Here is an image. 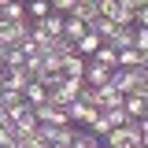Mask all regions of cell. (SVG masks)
<instances>
[{"label":"cell","instance_id":"14","mask_svg":"<svg viewBox=\"0 0 148 148\" xmlns=\"http://www.w3.org/2000/svg\"><path fill=\"white\" fill-rule=\"evenodd\" d=\"M71 148H100V137H92L89 130H78V126H74V137H71Z\"/></svg>","mask_w":148,"mask_h":148},{"label":"cell","instance_id":"16","mask_svg":"<svg viewBox=\"0 0 148 148\" xmlns=\"http://www.w3.org/2000/svg\"><path fill=\"white\" fill-rule=\"evenodd\" d=\"M48 11H52V8H48V0H26V15H30V22L45 18Z\"/></svg>","mask_w":148,"mask_h":148},{"label":"cell","instance_id":"6","mask_svg":"<svg viewBox=\"0 0 148 148\" xmlns=\"http://www.w3.org/2000/svg\"><path fill=\"white\" fill-rule=\"evenodd\" d=\"M22 100H26L30 108H37V104H48V89H45L41 82H34V78H30V82H26V89H22Z\"/></svg>","mask_w":148,"mask_h":148},{"label":"cell","instance_id":"20","mask_svg":"<svg viewBox=\"0 0 148 148\" xmlns=\"http://www.w3.org/2000/svg\"><path fill=\"white\" fill-rule=\"evenodd\" d=\"M133 26H148V4L133 8Z\"/></svg>","mask_w":148,"mask_h":148},{"label":"cell","instance_id":"2","mask_svg":"<svg viewBox=\"0 0 148 148\" xmlns=\"http://www.w3.org/2000/svg\"><path fill=\"white\" fill-rule=\"evenodd\" d=\"M26 82H30L26 67H8V71H4V92H22Z\"/></svg>","mask_w":148,"mask_h":148},{"label":"cell","instance_id":"11","mask_svg":"<svg viewBox=\"0 0 148 148\" xmlns=\"http://www.w3.org/2000/svg\"><path fill=\"white\" fill-rule=\"evenodd\" d=\"M63 78H85V59L82 56H63Z\"/></svg>","mask_w":148,"mask_h":148},{"label":"cell","instance_id":"15","mask_svg":"<svg viewBox=\"0 0 148 148\" xmlns=\"http://www.w3.org/2000/svg\"><path fill=\"white\" fill-rule=\"evenodd\" d=\"M100 115H104V122H108L111 130H119V126H126V122H130V115H126L122 108H108V111H100Z\"/></svg>","mask_w":148,"mask_h":148},{"label":"cell","instance_id":"17","mask_svg":"<svg viewBox=\"0 0 148 148\" xmlns=\"http://www.w3.org/2000/svg\"><path fill=\"white\" fill-rule=\"evenodd\" d=\"M48 52H56V56H71V52H74V45H71L63 34H59V37H52V41H48Z\"/></svg>","mask_w":148,"mask_h":148},{"label":"cell","instance_id":"4","mask_svg":"<svg viewBox=\"0 0 148 148\" xmlns=\"http://www.w3.org/2000/svg\"><path fill=\"white\" fill-rule=\"evenodd\" d=\"M74 18H82L85 26H89L92 18H100V0H74Z\"/></svg>","mask_w":148,"mask_h":148},{"label":"cell","instance_id":"21","mask_svg":"<svg viewBox=\"0 0 148 148\" xmlns=\"http://www.w3.org/2000/svg\"><path fill=\"white\" fill-rule=\"evenodd\" d=\"M126 4H133V8H141V4H145V0H126Z\"/></svg>","mask_w":148,"mask_h":148},{"label":"cell","instance_id":"23","mask_svg":"<svg viewBox=\"0 0 148 148\" xmlns=\"http://www.w3.org/2000/svg\"><path fill=\"white\" fill-rule=\"evenodd\" d=\"M0 92H4V74H0Z\"/></svg>","mask_w":148,"mask_h":148},{"label":"cell","instance_id":"12","mask_svg":"<svg viewBox=\"0 0 148 148\" xmlns=\"http://www.w3.org/2000/svg\"><path fill=\"white\" fill-rule=\"evenodd\" d=\"M82 34H85V22H82V18H74V15H63V37L74 45Z\"/></svg>","mask_w":148,"mask_h":148},{"label":"cell","instance_id":"19","mask_svg":"<svg viewBox=\"0 0 148 148\" xmlns=\"http://www.w3.org/2000/svg\"><path fill=\"white\" fill-rule=\"evenodd\" d=\"M48 8H52L56 15H71V11H74V0H48Z\"/></svg>","mask_w":148,"mask_h":148},{"label":"cell","instance_id":"3","mask_svg":"<svg viewBox=\"0 0 148 148\" xmlns=\"http://www.w3.org/2000/svg\"><path fill=\"white\" fill-rule=\"evenodd\" d=\"M82 82H85V85H92V89H100V85H108V82H111V71L89 59V63H85V78H82Z\"/></svg>","mask_w":148,"mask_h":148},{"label":"cell","instance_id":"5","mask_svg":"<svg viewBox=\"0 0 148 148\" xmlns=\"http://www.w3.org/2000/svg\"><path fill=\"white\" fill-rule=\"evenodd\" d=\"M108 108H122V92L111 89V85H100L96 89V111H108Z\"/></svg>","mask_w":148,"mask_h":148},{"label":"cell","instance_id":"13","mask_svg":"<svg viewBox=\"0 0 148 148\" xmlns=\"http://www.w3.org/2000/svg\"><path fill=\"white\" fill-rule=\"evenodd\" d=\"M37 22H41V30H45L48 37H59V34H63V15H56V11H48L45 18H37Z\"/></svg>","mask_w":148,"mask_h":148},{"label":"cell","instance_id":"1","mask_svg":"<svg viewBox=\"0 0 148 148\" xmlns=\"http://www.w3.org/2000/svg\"><path fill=\"white\" fill-rule=\"evenodd\" d=\"M122 111H126L130 119H145V111H148V92H126V96H122Z\"/></svg>","mask_w":148,"mask_h":148},{"label":"cell","instance_id":"9","mask_svg":"<svg viewBox=\"0 0 148 148\" xmlns=\"http://www.w3.org/2000/svg\"><path fill=\"white\" fill-rule=\"evenodd\" d=\"M0 18H8V22H22V18H30V15H26V0H8V4L0 8Z\"/></svg>","mask_w":148,"mask_h":148},{"label":"cell","instance_id":"22","mask_svg":"<svg viewBox=\"0 0 148 148\" xmlns=\"http://www.w3.org/2000/svg\"><path fill=\"white\" fill-rule=\"evenodd\" d=\"M45 148H67V145H45Z\"/></svg>","mask_w":148,"mask_h":148},{"label":"cell","instance_id":"10","mask_svg":"<svg viewBox=\"0 0 148 148\" xmlns=\"http://www.w3.org/2000/svg\"><path fill=\"white\" fill-rule=\"evenodd\" d=\"M89 59H92V63H100V67H108V71H115V67H119V52H115L111 45H100Z\"/></svg>","mask_w":148,"mask_h":148},{"label":"cell","instance_id":"7","mask_svg":"<svg viewBox=\"0 0 148 148\" xmlns=\"http://www.w3.org/2000/svg\"><path fill=\"white\" fill-rule=\"evenodd\" d=\"M104 45H111L115 52H119V48H133V26H115V34H111Z\"/></svg>","mask_w":148,"mask_h":148},{"label":"cell","instance_id":"18","mask_svg":"<svg viewBox=\"0 0 148 148\" xmlns=\"http://www.w3.org/2000/svg\"><path fill=\"white\" fill-rule=\"evenodd\" d=\"M133 48L148 52V26H133Z\"/></svg>","mask_w":148,"mask_h":148},{"label":"cell","instance_id":"8","mask_svg":"<svg viewBox=\"0 0 148 148\" xmlns=\"http://www.w3.org/2000/svg\"><path fill=\"white\" fill-rule=\"evenodd\" d=\"M119 67H148V52H141V48H119Z\"/></svg>","mask_w":148,"mask_h":148}]
</instances>
